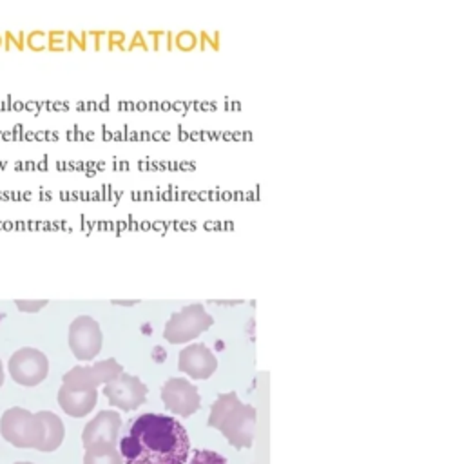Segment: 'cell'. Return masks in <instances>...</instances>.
Returning <instances> with one entry per match:
<instances>
[{
  "mask_svg": "<svg viewBox=\"0 0 462 464\" xmlns=\"http://www.w3.org/2000/svg\"><path fill=\"white\" fill-rule=\"evenodd\" d=\"M103 343V334L96 319L91 315H78L69 324V346L76 359L91 361L94 359Z\"/></svg>",
  "mask_w": 462,
  "mask_h": 464,
  "instance_id": "obj_6",
  "label": "cell"
},
{
  "mask_svg": "<svg viewBox=\"0 0 462 464\" xmlns=\"http://www.w3.org/2000/svg\"><path fill=\"white\" fill-rule=\"evenodd\" d=\"M0 47H2V36H0Z\"/></svg>",
  "mask_w": 462,
  "mask_h": 464,
  "instance_id": "obj_21",
  "label": "cell"
},
{
  "mask_svg": "<svg viewBox=\"0 0 462 464\" xmlns=\"http://www.w3.org/2000/svg\"><path fill=\"white\" fill-rule=\"evenodd\" d=\"M4 384V366H2V359H0V388Z\"/></svg>",
  "mask_w": 462,
  "mask_h": 464,
  "instance_id": "obj_19",
  "label": "cell"
},
{
  "mask_svg": "<svg viewBox=\"0 0 462 464\" xmlns=\"http://www.w3.org/2000/svg\"><path fill=\"white\" fill-rule=\"evenodd\" d=\"M98 401L96 388H72L62 384L58 390V404L71 417H85Z\"/></svg>",
  "mask_w": 462,
  "mask_h": 464,
  "instance_id": "obj_12",
  "label": "cell"
},
{
  "mask_svg": "<svg viewBox=\"0 0 462 464\" xmlns=\"http://www.w3.org/2000/svg\"><path fill=\"white\" fill-rule=\"evenodd\" d=\"M14 464H34V462H27V460H20V462H14Z\"/></svg>",
  "mask_w": 462,
  "mask_h": 464,
  "instance_id": "obj_20",
  "label": "cell"
},
{
  "mask_svg": "<svg viewBox=\"0 0 462 464\" xmlns=\"http://www.w3.org/2000/svg\"><path fill=\"white\" fill-rule=\"evenodd\" d=\"M208 426L219 430L236 450L250 448L255 435V408L245 404L236 392L221 393L210 406Z\"/></svg>",
  "mask_w": 462,
  "mask_h": 464,
  "instance_id": "obj_2",
  "label": "cell"
},
{
  "mask_svg": "<svg viewBox=\"0 0 462 464\" xmlns=\"http://www.w3.org/2000/svg\"><path fill=\"white\" fill-rule=\"evenodd\" d=\"M103 395L111 406L132 411L147 401V384H143L140 377L121 372L118 377L105 382Z\"/></svg>",
  "mask_w": 462,
  "mask_h": 464,
  "instance_id": "obj_7",
  "label": "cell"
},
{
  "mask_svg": "<svg viewBox=\"0 0 462 464\" xmlns=\"http://www.w3.org/2000/svg\"><path fill=\"white\" fill-rule=\"evenodd\" d=\"M13 381L22 386H36L49 373V359L43 352L33 346L18 348L7 362Z\"/></svg>",
  "mask_w": 462,
  "mask_h": 464,
  "instance_id": "obj_5",
  "label": "cell"
},
{
  "mask_svg": "<svg viewBox=\"0 0 462 464\" xmlns=\"http://www.w3.org/2000/svg\"><path fill=\"white\" fill-rule=\"evenodd\" d=\"M45 42H47V34L42 31V29H34L27 34V47L31 51H43L45 49Z\"/></svg>",
  "mask_w": 462,
  "mask_h": 464,
  "instance_id": "obj_16",
  "label": "cell"
},
{
  "mask_svg": "<svg viewBox=\"0 0 462 464\" xmlns=\"http://www.w3.org/2000/svg\"><path fill=\"white\" fill-rule=\"evenodd\" d=\"M120 430H121L120 413L114 410H101L83 426V431H82L83 448L96 442L118 444Z\"/></svg>",
  "mask_w": 462,
  "mask_h": 464,
  "instance_id": "obj_11",
  "label": "cell"
},
{
  "mask_svg": "<svg viewBox=\"0 0 462 464\" xmlns=\"http://www.w3.org/2000/svg\"><path fill=\"white\" fill-rule=\"evenodd\" d=\"M159 395L165 408L170 413H176L179 417H190L201 406V397L197 393V388L190 384V381L185 377H170L161 386Z\"/></svg>",
  "mask_w": 462,
  "mask_h": 464,
  "instance_id": "obj_8",
  "label": "cell"
},
{
  "mask_svg": "<svg viewBox=\"0 0 462 464\" xmlns=\"http://www.w3.org/2000/svg\"><path fill=\"white\" fill-rule=\"evenodd\" d=\"M43 419L42 415L31 413L22 406L7 408L0 417L2 437L16 448L40 450L43 442Z\"/></svg>",
  "mask_w": 462,
  "mask_h": 464,
  "instance_id": "obj_3",
  "label": "cell"
},
{
  "mask_svg": "<svg viewBox=\"0 0 462 464\" xmlns=\"http://www.w3.org/2000/svg\"><path fill=\"white\" fill-rule=\"evenodd\" d=\"M43 419V442L40 446V451H54L62 442H63V437H65V428H63V422L62 419L53 413V411H38Z\"/></svg>",
  "mask_w": 462,
  "mask_h": 464,
  "instance_id": "obj_13",
  "label": "cell"
},
{
  "mask_svg": "<svg viewBox=\"0 0 462 464\" xmlns=\"http://www.w3.org/2000/svg\"><path fill=\"white\" fill-rule=\"evenodd\" d=\"M4 38H5V40H4V49H5V51H9L11 45H16L18 51L24 49V33H20V38H16L11 31H5V33H4Z\"/></svg>",
  "mask_w": 462,
  "mask_h": 464,
  "instance_id": "obj_18",
  "label": "cell"
},
{
  "mask_svg": "<svg viewBox=\"0 0 462 464\" xmlns=\"http://www.w3.org/2000/svg\"><path fill=\"white\" fill-rule=\"evenodd\" d=\"M123 372V366L114 359H103L92 366H74L63 373L62 382L72 388H98L118 377Z\"/></svg>",
  "mask_w": 462,
  "mask_h": 464,
  "instance_id": "obj_9",
  "label": "cell"
},
{
  "mask_svg": "<svg viewBox=\"0 0 462 464\" xmlns=\"http://www.w3.org/2000/svg\"><path fill=\"white\" fill-rule=\"evenodd\" d=\"M190 464H226V459L212 450H194Z\"/></svg>",
  "mask_w": 462,
  "mask_h": 464,
  "instance_id": "obj_15",
  "label": "cell"
},
{
  "mask_svg": "<svg viewBox=\"0 0 462 464\" xmlns=\"http://www.w3.org/2000/svg\"><path fill=\"white\" fill-rule=\"evenodd\" d=\"M214 324V317L205 310L201 303L187 304L179 312H174L165 324L163 337L172 344L188 343L199 334L207 332Z\"/></svg>",
  "mask_w": 462,
  "mask_h": 464,
  "instance_id": "obj_4",
  "label": "cell"
},
{
  "mask_svg": "<svg viewBox=\"0 0 462 464\" xmlns=\"http://www.w3.org/2000/svg\"><path fill=\"white\" fill-rule=\"evenodd\" d=\"M83 464H123V457L118 451V444L96 442L85 446Z\"/></svg>",
  "mask_w": 462,
  "mask_h": 464,
  "instance_id": "obj_14",
  "label": "cell"
},
{
  "mask_svg": "<svg viewBox=\"0 0 462 464\" xmlns=\"http://www.w3.org/2000/svg\"><path fill=\"white\" fill-rule=\"evenodd\" d=\"M49 301L47 299H16L14 304L20 312H29V314H34L38 312L40 308H43Z\"/></svg>",
  "mask_w": 462,
  "mask_h": 464,
  "instance_id": "obj_17",
  "label": "cell"
},
{
  "mask_svg": "<svg viewBox=\"0 0 462 464\" xmlns=\"http://www.w3.org/2000/svg\"><path fill=\"white\" fill-rule=\"evenodd\" d=\"M190 439L170 415L141 413L130 419L120 439L123 464H185Z\"/></svg>",
  "mask_w": 462,
  "mask_h": 464,
  "instance_id": "obj_1",
  "label": "cell"
},
{
  "mask_svg": "<svg viewBox=\"0 0 462 464\" xmlns=\"http://www.w3.org/2000/svg\"><path fill=\"white\" fill-rule=\"evenodd\" d=\"M178 368L192 379H208L217 370V359L203 343H192L179 352Z\"/></svg>",
  "mask_w": 462,
  "mask_h": 464,
  "instance_id": "obj_10",
  "label": "cell"
}]
</instances>
